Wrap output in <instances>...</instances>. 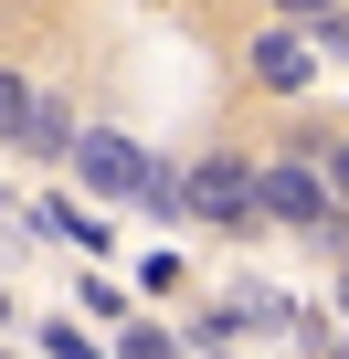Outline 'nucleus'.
<instances>
[{"instance_id": "obj_1", "label": "nucleus", "mask_w": 349, "mask_h": 359, "mask_svg": "<svg viewBox=\"0 0 349 359\" xmlns=\"http://www.w3.org/2000/svg\"><path fill=\"white\" fill-rule=\"evenodd\" d=\"M254 222H286V233H328L338 201H328V180L317 158H286V169H254Z\"/></svg>"}, {"instance_id": "obj_2", "label": "nucleus", "mask_w": 349, "mask_h": 359, "mask_svg": "<svg viewBox=\"0 0 349 359\" xmlns=\"http://www.w3.org/2000/svg\"><path fill=\"white\" fill-rule=\"evenodd\" d=\"M74 169H85V191H106V201H138L148 148H138V137H117V127H85V137H74Z\"/></svg>"}, {"instance_id": "obj_3", "label": "nucleus", "mask_w": 349, "mask_h": 359, "mask_svg": "<svg viewBox=\"0 0 349 359\" xmlns=\"http://www.w3.org/2000/svg\"><path fill=\"white\" fill-rule=\"evenodd\" d=\"M191 212H202V222H233V233L254 222V169H244L233 148H212V158L191 169Z\"/></svg>"}, {"instance_id": "obj_4", "label": "nucleus", "mask_w": 349, "mask_h": 359, "mask_svg": "<svg viewBox=\"0 0 349 359\" xmlns=\"http://www.w3.org/2000/svg\"><path fill=\"white\" fill-rule=\"evenodd\" d=\"M307 74H317V53H307V32H265V43H254V85H265V95H296Z\"/></svg>"}, {"instance_id": "obj_5", "label": "nucleus", "mask_w": 349, "mask_h": 359, "mask_svg": "<svg viewBox=\"0 0 349 359\" xmlns=\"http://www.w3.org/2000/svg\"><path fill=\"white\" fill-rule=\"evenodd\" d=\"M74 137H85V127H74L53 95H32V116H22V148H32V158H74Z\"/></svg>"}, {"instance_id": "obj_6", "label": "nucleus", "mask_w": 349, "mask_h": 359, "mask_svg": "<svg viewBox=\"0 0 349 359\" xmlns=\"http://www.w3.org/2000/svg\"><path fill=\"white\" fill-rule=\"evenodd\" d=\"M32 222H43V233H53V243H85V254H106V233H96V222H85V212H74V201H43V212H32Z\"/></svg>"}, {"instance_id": "obj_7", "label": "nucleus", "mask_w": 349, "mask_h": 359, "mask_svg": "<svg viewBox=\"0 0 349 359\" xmlns=\"http://www.w3.org/2000/svg\"><path fill=\"white\" fill-rule=\"evenodd\" d=\"M317 180H328V201L349 212V137H317Z\"/></svg>"}, {"instance_id": "obj_8", "label": "nucleus", "mask_w": 349, "mask_h": 359, "mask_svg": "<svg viewBox=\"0 0 349 359\" xmlns=\"http://www.w3.org/2000/svg\"><path fill=\"white\" fill-rule=\"evenodd\" d=\"M22 116H32V85H22L11 64H0V137H22Z\"/></svg>"}, {"instance_id": "obj_9", "label": "nucleus", "mask_w": 349, "mask_h": 359, "mask_svg": "<svg viewBox=\"0 0 349 359\" xmlns=\"http://www.w3.org/2000/svg\"><path fill=\"white\" fill-rule=\"evenodd\" d=\"M43 359H96V348H85L74 327H43Z\"/></svg>"}, {"instance_id": "obj_10", "label": "nucleus", "mask_w": 349, "mask_h": 359, "mask_svg": "<svg viewBox=\"0 0 349 359\" xmlns=\"http://www.w3.org/2000/svg\"><path fill=\"white\" fill-rule=\"evenodd\" d=\"M127 359H169V338L159 327H127Z\"/></svg>"}, {"instance_id": "obj_11", "label": "nucleus", "mask_w": 349, "mask_h": 359, "mask_svg": "<svg viewBox=\"0 0 349 359\" xmlns=\"http://www.w3.org/2000/svg\"><path fill=\"white\" fill-rule=\"evenodd\" d=\"M275 11H296V22H328V11H338V0H275Z\"/></svg>"}, {"instance_id": "obj_12", "label": "nucleus", "mask_w": 349, "mask_h": 359, "mask_svg": "<svg viewBox=\"0 0 349 359\" xmlns=\"http://www.w3.org/2000/svg\"><path fill=\"white\" fill-rule=\"evenodd\" d=\"M328 53H349V11H328Z\"/></svg>"}, {"instance_id": "obj_13", "label": "nucleus", "mask_w": 349, "mask_h": 359, "mask_svg": "<svg viewBox=\"0 0 349 359\" xmlns=\"http://www.w3.org/2000/svg\"><path fill=\"white\" fill-rule=\"evenodd\" d=\"M0 317H11V306H0Z\"/></svg>"}]
</instances>
